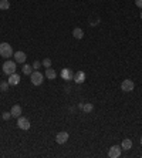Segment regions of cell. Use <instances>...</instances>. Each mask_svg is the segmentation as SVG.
Returning <instances> with one entry per match:
<instances>
[{"mask_svg": "<svg viewBox=\"0 0 142 158\" xmlns=\"http://www.w3.org/2000/svg\"><path fill=\"white\" fill-rule=\"evenodd\" d=\"M30 80H31V84L33 86H41L44 81V74H41L38 70H34L31 74H30Z\"/></svg>", "mask_w": 142, "mask_h": 158, "instance_id": "1", "label": "cell"}, {"mask_svg": "<svg viewBox=\"0 0 142 158\" xmlns=\"http://www.w3.org/2000/svg\"><path fill=\"white\" fill-rule=\"evenodd\" d=\"M14 54L13 53V49L9 43H0V56L4 57V59H9L11 56Z\"/></svg>", "mask_w": 142, "mask_h": 158, "instance_id": "2", "label": "cell"}, {"mask_svg": "<svg viewBox=\"0 0 142 158\" xmlns=\"http://www.w3.org/2000/svg\"><path fill=\"white\" fill-rule=\"evenodd\" d=\"M16 61H11V60H7L4 61V64H3V73L7 74V76H10L13 73H16Z\"/></svg>", "mask_w": 142, "mask_h": 158, "instance_id": "3", "label": "cell"}, {"mask_svg": "<svg viewBox=\"0 0 142 158\" xmlns=\"http://www.w3.org/2000/svg\"><path fill=\"white\" fill-rule=\"evenodd\" d=\"M134 88H135V84L129 78H126V80H124L121 83V90L125 91V93H131V91H134Z\"/></svg>", "mask_w": 142, "mask_h": 158, "instance_id": "4", "label": "cell"}, {"mask_svg": "<svg viewBox=\"0 0 142 158\" xmlns=\"http://www.w3.org/2000/svg\"><path fill=\"white\" fill-rule=\"evenodd\" d=\"M17 127L20 128V130H24V131H27L28 128H30V121L26 118V117H19V120H17Z\"/></svg>", "mask_w": 142, "mask_h": 158, "instance_id": "5", "label": "cell"}, {"mask_svg": "<svg viewBox=\"0 0 142 158\" xmlns=\"http://www.w3.org/2000/svg\"><path fill=\"white\" fill-rule=\"evenodd\" d=\"M121 150H122V148H121L120 145H112V147L109 148V151H108V157L109 158L121 157Z\"/></svg>", "mask_w": 142, "mask_h": 158, "instance_id": "6", "label": "cell"}, {"mask_svg": "<svg viewBox=\"0 0 142 158\" xmlns=\"http://www.w3.org/2000/svg\"><path fill=\"white\" fill-rule=\"evenodd\" d=\"M68 132L67 131H61V132H58L57 135H55V141H57V144H66L67 141H68Z\"/></svg>", "mask_w": 142, "mask_h": 158, "instance_id": "7", "label": "cell"}, {"mask_svg": "<svg viewBox=\"0 0 142 158\" xmlns=\"http://www.w3.org/2000/svg\"><path fill=\"white\" fill-rule=\"evenodd\" d=\"M26 59H27V56H26L24 51H16V53H14V61H16V63L24 64V63H26Z\"/></svg>", "mask_w": 142, "mask_h": 158, "instance_id": "8", "label": "cell"}, {"mask_svg": "<svg viewBox=\"0 0 142 158\" xmlns=\"http://www.w3.org/2000/svg\"><path fill=\"white\" fill-rule=\"evenodd\" d=\"M72 80L77 83V84H82V83L85 81V73L84 71H77L74 77H72Z\"/></svg>", "mask_w": 142, "mask_h": 158, "instance_id": "9", "label": "cell"}, {"mask_svg": "<svg viewBox=\"0 0 142 158\" xmlns=\"http://www.w3.org/2000/svg\"><path fill=\"white\" fill-rule=\"evenodd\" d=\"M7 83H9L10 86H17V84L20 83V76H19L17 73H13V74H10V76H9V80H7Z\"/></svg>", "mask_w": 142, "mask_h": 158, "instance_id": "10", "label": "cell"}, {"mask_svg": "<svg viewBox=\"0 0 142 158\" xmlns=\"http://www.w3.org/2000/svg\"><path fill=\"white\" fill-rule=\"evenodd\" d=\"M10 113H11V117L19 118V117L22 115V107H20V105H13L10 110Z\"/></svg>", "mask_w": 142, "mask_h": 158, "instance_id": "11", "label": "cell"}, {"mask_svg": "<svg viewBox=\"0 0 142 158\" xmlns=\"http://www.w3.org/2000/svg\"><path fill=\"white\" fill-rule=\"evenodd\" d=\"M60 76L63 77L64 80H71V78L74 77V74L71 73L70 68H63V70H61V73H60Z\"/></svg>", "mask_w": 142, "mask_h": 158, "instance_id": "12", "label": "cell"}, {"mask_svg": "<svg viewBox=\"0 0 142 158\" xmlns=\"http://www.w3.org/2000/svg\"><path fill=\"white\" fill-rule=\"evenodd\" d=\"M44 77H47L49 80H54L55 77H57V73H55V70H53V68L50 67V68H46V73H44Z\"/></svg>", "mask_w": 142, "mask_h": 158, "instance_id": "13", "label": "cell"}, {"mask_svg": "<svg viewBox=\"0 0 142 158\" xmlns=\"http://www.w3.org/2000/svg\"><path fill=\"white\" fill-rule=\"evenodd\" d=\"M121 148L125 150V151H129V150L132 148V141L129 140V138H125L124 141L121 142Z\"/></svg>", "mask_w": 142, "mask_h": 158, "instance_id": "14", "label": "cell"}, {"mask_svg": "<svg viewBox=\"0 0 142 158\" xmlns=\"http://www.w3.org/2000/svg\"><path fill=\"white\" fill-rule=\"evenodd\" d=\"M72 36H74V38H77V40H81V38L84 37V32H82V29L75 27L74 30H72Z\"/></svg>", "mask_w": 142, "mask_h": 158, "instance_id": "15", "label": "cell"}, {"mask_svg": "<svg viewBox=\"0 0 142 158\" xmlns=\"http://www.w3.org/2000/svg\"><path fill=\"white\" fill-rule=\"evenodd\" d=\"M23 70V74H26V76H30L31 73H33V65H28V64H24L22 67Z\"/></svg>", "mask_w": 142, "mask_h": 158, "instance_id": "16", "label": "cell"}, {"mask_svg": "<svg viewBox=\"0 0 142 158\" xmlns=\"http://www.w3.org/2000/svg\"><path fill=\"white\" fill-rule=\"evenodd\" d=\"M81 110L84 111V113H87V114H88V113H91V111L94 110V105L91 103H85V104H82V108Z\"/></svg>", "mask_w": 142, "mask_h": 158, "instance_id": "17", "label": "cell"}, {"mask_svg": "<svg viewBox=\"0 0 142 158\" xmlns=\"http://www.w3.org/2000/svg\"><path fill=\"white\" fill-rule=\"evenodd\" d=\"M9 9H10L9 0H0V10H9Z\"/></svg>", "mask_w": 142, "mask_h": 158, "instance_id": "18", "label": "cell"}, {"mask_svg": "<svg viewBox=\"0 0 142 158\" xmlns=\"http://www.w3.org/2000/svg\"><path fill=\"white\" fill-rule=\"evenodd\" d=\"M9 87H10V84H9L7 81H1V83H0V91H7Z\"/></svg>", "mask_w": 142, "mask_h": 158, "instance_id": "19", "label": "cell"}, {"mask_svg": "<svg viewBox=\"0 0 142 158\" xmlns=\"http://www.w3.org/2000/svg\"><path fill=\"white\" fill-rule=\"evenodd\" d=\"M41 64H43L46 68H50V67H51V60L47 57V59H44V60H43V63H41Z\"/></svg>", "mask_w": 142, "mask_h": 158, "instance_id": "20", "label": "cell"}, {"mask_svg": "<svg viewBox=\"0 0 142 158\" xmlns=\"http://www.w3.org/2000/svg\"><path fill=\"white\" fill-rule=\"evenodd\" d=\"M11 118V113H3V120L7 121Z\"/></svg>", "mask_w": 142, "mask_h": 158, "instance_id": "21", "label": "cell"}, {"mask_svg": "<svg viewBox=\"0 0 142 158\" xmlns=\"http://www.w3.org/2000/svg\"><path fill=\"white\" fill-rule=\"evenodd\" d=\"M40 65H41V63H40L38 60H36L33 63V68H34V70H37V68H40Z\"/></svg>", "mask_w": 142, "mask_h": 158, "instance_id": "22", "label": "cell"}, {"mask_svg": "<svg viewBox=\"0 0 142 158\" xmlns=\"http://www.w3.org/2000/svg\"><path fill=\"white\" fill-rule=\"evenodd\" d=\"M135 5H137L139 9H142V0H135Z\"/></svg>", "mask_w": 142, "mask_h": 158, "instance_id": "23", "label": "cell"}, {"mask_svg": "<svg viewBox=\"0 0 142 158\" xmlns=\"http://www.w3.org/2000/svg\"><path fill=\"white\" fill-rule=\"evenodd\" d=\"M141 20H142V11H141Z\"/></svg>", "mask_w": 142, "mask_h": 158, "instance_id": "24", "label": "cell"}, {"mask_svg": "<svg viewBox=\"0 0 142 158\" xmlns=\"http://www.w3.org/2000/svg\"><path fill=\"white\" fill-rule=\"evenodd\" d=\"M141 145H142V137H141Z\"/></svg>", "mask_w": 142, "mask_h": 158, "instance_id": "25", "label": "cell"}]
</instances>
